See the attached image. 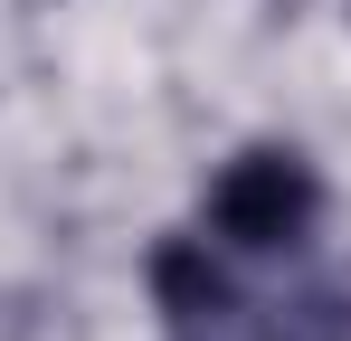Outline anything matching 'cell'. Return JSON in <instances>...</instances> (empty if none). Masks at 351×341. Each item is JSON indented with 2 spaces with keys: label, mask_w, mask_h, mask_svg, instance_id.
I'll list each match as a JSON object with an SVG mask.
<instances>
[{
  "label": "cell",
  "mask_w": 351,
  "mask_h": 341,
  "mask_svg": "<svg viewBox=\"0 0 351 341\" xmlns=\"http://www.w3.org/2000/svg\"><path fill=\"white\" fill-rule=\"evenodd\" d=\"M152 303H162L171 323H219V313H228L219 256H209L199 237H162V247H152Z\"/></svg>",
  "instance_id": "7a4b0ae2"
},
{
  "label": "cell",
  "mask_w": 351,
  "mask_h": 341,
  "mask_svg": "<svg viewBox=\"0 0 351 341\" xmlns=\"http://www.w3.org/2000/svg\"><path fill=\"white\" fill-rule=\"evenodd\" d=\"M313 209H323V190H313L304 152H285V142H256V152H237V162L209 180V227H219L228 247H247V256L294 247V237L313 227Z\"/></svg>",
  "instance_id": "6da1fadb"
}]
</instances>
